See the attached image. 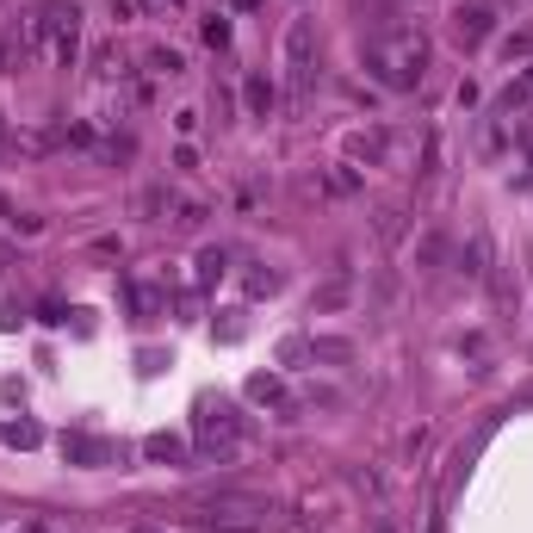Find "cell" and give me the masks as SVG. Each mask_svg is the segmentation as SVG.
Masks as SVG:
<instances>
[{"instance_id":"1","label":"cell","mask_w":533,"mask_h":533,"mask_svg":"<svg viewBox=\"0 0 533 533\" xmlns=\"http://www.w3.org/2000/svg\"><path fill=\"white\" fill-rule=\"evenodd\" d=\"M366 69H373L391 94H409V87L428 75V37H422V31H403V25L379 31V37L366 44Z\"/></svg>"},{"instance_id":"2","label":"cell","mask_w":533,"mask_h":533,"mask_svg":"<svg viewBox=\"0 0 533 533\" xmlns=\"http://www.w3.org/2000/svg\"><path fill=\"white\" fill-rule=\"evenodd\" d=\"M285 106L304 112L310 106V87H316V25L310 19H291L285 25Z\"/></svg>"},{"instance_id":"3","label":"cell","mask_w":533,"mask_h":533,"mask_svg":"<svg viewBox=\"0 0 533 533\" xmlns=\"http://www.w3.org/2000/svg\"><path fill=\"white\" fill-rule=\"evenodd\" d=\"M62 459L69 465H125V447H112L100 434H62Z\"/></svg>"},{"instance_id":"4","label":"cell","mask_w":533,"mask_h":533,"mask_svg":"<svg viewBox=\"0 0 533 533\" xmlns=\"http://www.w3.org/2000/svg\"><path fill=\"white\" fill-rule=\"evenodd\" d=\"M484 37H490V6H459L453 12V44L459 50H478Z\"/></svg>"},{"instance_id":"5","label":"cell","mask_w":533,"mask_h":533,"mask_svg":"<svg viewBox=\"0 0 533 533\" xmlns=\"http://www.w3.org/2000/svg\"><path fill=\"white\" fill-rule=\"evenodd\" d=\"M385 149H391L385 131H354L348 136V155H354V161H385Z\"/></svg>"},{"instance_id":"6","label":"cell","mask_w":533,"mask_h":533,"mask_svg":"<svg viewBox=\"0 0 533 533\" xmlns=\"http://www.w3.org/2000/svg\"><path fill=\"white\" fill-rule=\"evenodd\" d=\"M249 398H255V403H285V379H273V373L249 379Z\"/></svg>"},{"instance_id":"7","label":"cell","mask_w":533,"mask_h":533,"mask_svg":"<svg viewBox=\"0 0 533 533\" xmlns=\"http://www.w3.org/2000/svg\"><path fill=\"white\" fill-rule=\"evenodd\" d=\"M266 106H273V87H266L261 75H249V112H255V119H266Z\"/></svg>"},{"instance_id":"8","label":"cell","mask_w":533,"mask_h":533,"mask_svg":"<svg viewBox=\"0 0 533 533\" xmlns=\"http://www.w3.org/2000/svg\"><path fill=\"white\" fill-rule=\"evenodd\" d=\"M149 69H155V75H180L186 56H180V50H149Z\"/></svg>"},{"instance_id":"9","label":"cell","mask_w":533,"mask_h":533,"mask_svg":"<svg viewBox=\"0 0 533 533\" xmlns=\"http://www.w3.org/2000/svg\"><path fill=\"white\" fill-rule=\"evenodd\" d=\"M143 453H149V459H180V453H186V447H180V440H174V434H155V440H149V447H143Z\"/></svg>"},{"instance_id":"10","label":"cell","mask_w":533,"mask_h":533,"mask_svg":"<svg viewBox=\"0 0 533 533\" xmlns=\"http://www.w3.org/2000/svg\"><path fill=\"white\" fill-rule=\"evenodd\" d=\"M94 75H100V81H112V75H125V62H119V50H100V56H94Z\"/></svg>"},{"instance_id":"11","label":"cell","mask_w":533,"mask_h":533,"mask_svg":"<svg viewBox=\"0 0 533 533\" xmlns=\"http://www.w3.org/2000/svg\"><path fill=\"white\" fill-rule=\"evenodd\" d=\"M168 205H174V199H168V186H149V193H143V211H149V217H161Z\"/></svg>"},{"instance_id":"12","label":"cell","mask_w":533,"mask_h":533,"mask_svg":"<svg viewBox=\"0 0 533 533\" xmlns=\"http://www.w3.org/2000/svg\"><path fill=\"white\" fill-rule=\"evenodd\" d=\"M304 354H310V341H304V335H291V341H279V360H285V366H298Z\"/></svg>"},{"instance_id":"13","label":"cell","mask_w":533,"mask_h":533,"mask_svg":"<svg viewBox=\"0 0 533 533\" xmlns=\"http://www.w3.org/2000/svg\"><path fill=\"white\" fill-rule=\"evenodd\" d=\"M224 261H230L224 249H205V255H199V273H205V279H217V273H224Z\"/></svg>"},{"instance_id":"14","label":"cell","mask_w":533,"mask_h":533,"mask_svg":"<svg viewBox=\"0 0 533 533\" xmlns=\"http://www.w3.org/2000/svg\"><path fill=\"white\" fill-rule=\"evenodd\" d=\"M205 44H217V50H224V44H230V25H224V19H205Z\"/></svg>"},{"instance_id":"15","label":"cell","mask_w":533,"mask_h":533,"mask_svg":"<svg viewBox=\"0 0 533 533\" xmlns=\"http://www.w3.org/2000/svg\"><path fill=\"white\" fill-rule=\"evenodd\" d=\"M174 224H180V230H199V224H205V205H180V217H174Z\"/></svg>"},{"instance_id":"16","label":"cell","mask_w":533,"mask_h":533,"mask_svg":"<svg viewBox=\"0 0 533 533\" xmlns=\"http://www.w3.org/2000/svg\"><path fill=\"white\" fill-rule=\"evenodd\" d=\"M211 533H266V521H217Z\"/></svg>"},{"instance_id":"17","label":"cell","mask_w":533,"mask_h":533,"mask_svg":"<svg viewBox=\"0 0 533 533\" xmlns=\"http://www.w3.org/2000/svg\"><path fill=\"white\" fill-rule=\"evenodd\" d=\"M112 19H136V0H112Z\"/></svg>"}]
</instances>
